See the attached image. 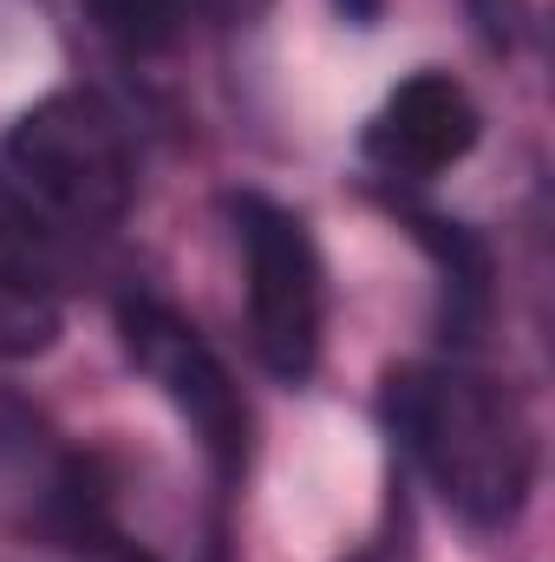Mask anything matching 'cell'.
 <instances>
[{"mask_svg": "<svg viewBox=\"0 0 555 562\" xmlns=\"http://www.w3.org/2000/svg\"><path fill=\"white\" fill-rule=\"evenodd\" d=\"M386 425L412 471L471 530H510L536 491V425L477 367L424 360L386 380Z\"/></svg>", "mask_w": 555, "mask_h": 562, "instance_id": "cell-1", "label": "cell"}, {"mask_svg": "<svg viewBox=\"0 0 555 562\" xmlns=\"http://www.w3.org/2000/svg\"><path fill=\"white\" fill-rule=\"evenodd\" d=\"M7 177L20 203L66 216L79 229L118 223L138 196V157L125 119L99 92H53L7 132Z\"/></svg>", "mask_w": 555, "mask_h": 562, "instance_id": "cell-2", "label": "cell"}, {"mask_svg": "<svg viewBox=\"0 0 555 562\" xmlns=\"http://www.w3.org/2000/svg\"><path fill=\"white\" fill-rule=\"evenodd\" d=\"M236 243H242V269H249V340L256 360L301 386L320 360V321H327V288H320V256L314 236L294 210H281L269 196H236Z\"/></svg>", "mask_w": 555, "mask_h": 562, "instance_id": "cell-3", "label": "cell"}, {"mask_svg": "<svg viewBox=\"0 0 555 562\" xmlns=\"http://www.w3.org/2000/svg\"><path fill=\"white\" fill-rule=\"evenodd\" d=\"M118 334H125L132 367L170 400V413L196 431L216 477H242V464H249V406H242V386L229 380L223 353L177 307H163L150 294L118 307Z\"/></svg>", "mask_w": 555, "mask_h": 562, "instance_id": "cell-4", "label": "cell"}, {"mask_svg": "<svg viewBox=\"0 0 555 562\" xmlns=\"http://www.w3.org/2000/svg\"><path fill=\"white\" fill-rule=\"evenodd\" d=\"M471 144H477L471 92L451 72H418L366 119L360 157L380 183H431L438 170L471 157Z\"/></svg>", "mask_w": 555, "mask_h": 562, "instance_id": "cell-5", "label": "cell"}, {"mask_svg": "<svg viewBox=\"0 0 555 562\" xmlns=\"http://www.w3.org/2000/svg\"><path fill=\"white\" fill-rule=\"evenodd\" d=\"M59 340V281L26 236H0V360H33Z\"/></svg>", "mask_w": 555, "mask_h": 562, "instance_id": "cell-6", "label": "cell"}, {"mask_svg": "<svg viewBox=\"0 0 555 562\" xmlns=\"http://www.w3.org/2000/svg\"><path fill=\"white\" fill-rule=\"evenodd\" d=\"M86 13L132 59H150V53L177 46V33H183V0H86Z\"/></svg>", "mask_w": 555, "mask_h": 562, "instance_id": "cell-7", "label": "cell"}, {"mask_svg": "<svg viewBox=\"0 0 555 562\" xmlns=\"http://www.w3.org/2000/svg\"><path fill=\"white\" fill-rule=\"evenodd\" d=\"M464 7V20L477 26V40L490 46V53H517L523 40H530V0H457Z\"/></svg>", "mask_w": 555, "mask_h": 562, "instance_id": "cell-8", "label": "cell"}, {"mask_svg": "<svg viewBox=\"0 0 555 562\" xmlns=\"http://www.w3.org/2000/svg\"><path fill=\"white\" fill-rule=\"evenodd\" d=\"M353 562H412V517H406V497L393 504V517H386V530L360 550Z\"/></svg>", "mask_w": 555, "mask_h": 562, "instance_id": "cell-9", "label": "cell"}, {"mask_svg": "<svg viewBox=\"0 0 555 562\" xmlns=\"http://www.w3.org/2000/svg\"><path fill=\"white\" fill-rule=\"evenodd\" d=\"M333 7H340V20H353V26H373L386 0H333Z\"/></svg>", "mask_w": 555, "mask_h": 562, "instance_id": "cell-10", "label": "cell"}, {"mask_svg": "<svg viewBox=\"0 0 555 562\" xmlns=\"http://www.w3.org/2000/svg\"><path fill=\"white\" fill-rule=\"evenodd\" d=\"M203 7H209V13H223V20H256L269 0H203Z\"/></svg>", "mask_w": 555, "mask_h": 562, "instance_id": "cell-11", "label": "cell"}]
</instances>
